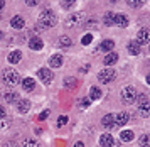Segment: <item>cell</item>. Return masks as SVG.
Segmentation results:
<instances>
[{"mask_svg":"<svg viewBox=\"0 0 150 147\" xmlns=\"http://www.w3.org/2000/svg\"><path fill=\"white\" fill-rule=\"evenodd\" d=\"M56 22H57V17H56V14L52 12V10H44V12H41V15H39V24H41V27H44V29H49V27L56 26Z\"/></svg>","mask_w":150,"mask_h":147,"instance_id":"cell-1","label":"cell"},{"mask_svg":"<svg viewBox=\"0 0 150 147\" xmlns=\"http://www.w3.org/2000/svg\"><path fill=\"white\" fill-rule=\"evenodd\" d=\"M137 100V90L133 86H125L122 90V101L123 103H127V105H130V103H133V101Z\"/></svg>","mask_w":150,"mask_h":147,"instance_id":"cell-2","label":"cell"},{"mask_svg":"<svg viewBox=\"0 0 150 147\" xmlns=\"http://www.w3.org/2000/svg\"><path fill=\"white\" fill-rule=\"evenodd\" d=\"M4 81L7 83L8 86H12V85H15V83H19V73H17L15 69H12V68H8V69L4 71Z\"/></svg>","mask_w":150,"mask_h":147,"instance_id":"cell-3","label":"cell"},{"mask_svg":"<svg viewBox=\"0 0 150 147\" xmlns=\"http://www.w3.org/2000/svg\"><path fill=\"white\" fill-rule=\"evenodd\" d=\"M115 76H116L115 71H113V69H110V68H106V69L100 71V74H98V80H100V83L106 85V83H111V81L115 80Z\"/></svg>","mask_w":150,"mask_h":147,"instance_id":"cell-4","label":"cell"},{"mask_svg":"<svg viewBox=\"0 0 150 147\" xmlns=\"http://www.w3.org/2000/svg\"><path fill=\"white\" fill-rule=\"evenodd\" d=\"M37 76H39V80H41L44 85H51V83H52V78H54V74L51 73V69H46V68H41V69L37 71Z\"/></svg>","mask_w":150,"mask_h":147,"instance_id":"cell-5","label":"cell"},{"mask_svg":"<svg viewBox=\"0 0 150 147\" xmlns=\"http://www.w3.org/2000/svg\"><path fill=\"white\" fill-rule=\"evenodd\" d=\"M150 41V31L149 29H140L137 32V42L138 44H147Z\"/></svg>","mask_w":150,"mask_h":147,"instance_id":"cell-6","label":"cell"},{"mask_svg":"<svg viewBox=\"0 0 150 147\" xmlns=\"http://www.w3.org/2000/svg\"><path fill=\"white\" fill-rule=\"evenodd\" d=\"M128 120H130V115L127 113V112H120V113L115 115V127H122V125H125Z\"/></svg>","mask_w":150,"mask_h":147,"instance_id":"cell-7","label":"cell"},{"mask_svg":"<svg viewBox=\"0 0 150 147\" xmlns=\"http://www.w3.org/2000/svg\"><path fill=\"white\" fill-rule=\"evenodd\" d=\"M113 24L120 27H127L128 26V17L127 15H123V14H115V17H113Z\"/></svg>","mask_w":150,"mask_h":147,"instance_id":"cell-8","label":"cell"},{"mask_svg":"<svg viewBox=\"0 0 150 147\" xmlns=\"http://www.w3.org/2000/svg\"><path fill=\"white\" fill-rule=\"evenodd\" d=\"M113 144H115V139H113V135L103 134L101 137H100V146H101V147H111Z\"/></svg>","mask_w":150,"mask_h":147,"instance_id":"cell-9","label":"cell"},{"mask_svg":"<svg viewBox=\"0 0 150 147\" xmlns=\"http://www.w3.org/2000/svg\"><path fill=\"white\" fill-rule=\"evenodd\" d=\"M29 108H30V101L29 100L21 98V100L17 101V110H19V113H27Z\"/></svg>","mask_w":150,"mask_h":147,"instance_id":"cell-10","label":"cell"},{"mask_svg":"<svg viewBox=\"0 0 150 147\" xmlns=\"http://www.w3.org/2000/svg\"><path fill=\"white\" fill-rule=\"evenodd\" d=\"M101 123H103V127L106 128V130H110V128H113L115 127V117L110 113V115H105L101 118Z\"/></svg>","mask_w":150,"mask_h":147,"instance_id":"cell-11","label":"cell"},{"mask_svg":"<svg viewBox=\"0 0 150 147\" xmlns=\"http://www.w3.org/2000/svg\"><path fill=\"white\" fill-rule=\"evenodd\" d=\"M49 66L51 68H61L62 66V56L61 54H52L49 59Z\"/></svg>","mask_w":150,"mask_h":147,"instance_id":"cell-12","label":"cell"},{"mask_svg":"<svg viewBox=\"0 0 150 147\" xmlns=\"http://www.w3.org/2000/svg\"><path fill=\"white\" fill-rule=\"evenodd\" d=\"M10 26L14 27V29H22V27L25 26V20H24V17H21V15H15V17H12V20H10Z\"/></svg>","mask_w":150,"mask_h":147,"instance_id":"cell-13","label":"cell"},{"mask_svg":"<svg viewBox=\"0 0 150 147\" xmlns=\"http://www.w3.org/2000/svg\"><path fill=\"white\" fill-rule=\"evenodd\" d=\"M22 88H24L25 91H32L35 88V80L34 78H24V80H22Z\"/></svg>","mask_w":150,"mask_h":147,"instance_id":"cell-14","label":"cell"},{"mask_svg":"<svg viewBox=\"0 0 150 147\" xmlns=\"http://www.w3.org/2000/svg\"><path fill=\"white\" fill-rule=\"evenodd\" d=\"M138 112H140V115L142 117H150V101H143V103H140L138 105Z\"/></svg>","mask_w":150,"mask_h":147,"instance_id":"cell-15","label":"cell"},{"mask_svg":"<svg viewBox=\"0 0 150 147\" xmlns=\"http://www.w3.org/2000/svg\"><path fill=\"white\" fill-rule=\"evenodd\" d=\"M116 61H118V54L111 51V53H108L106 56H105V59H103V63H105L106 66H111V64H115Z\"/></svg>","mask_w":150,"mask_h":147,"instance_id":"cell-16","label":"cell"},{"mask_svg":"<svg viewBox=\"0 0 150 147\" xmlns=\"http://www.w3.org/2000/svg\"><path fill=\"white\" fill-rule=\"evenodd\" d=\"M42 46H44V44H42V41L39 39V37H32V39L29 41V47L34 49V51H41Z\"/></svg>","mask_w":150,"mask_h":147,"instance_id":"cell-17","label":"cell"},{"mask_svg":"<svg viewBox=\"0 0 150 147\" xmlns=\"http://www.w3.org/2000/svg\"><path fill=\"white\" fill-rule=\"evenodd\" d=\"M113 46H115V42L111 39H105L101 44H100V49H101V51H106V53H111V51H113Z\"/></svg>","mask_w":150,"mask_h":147,"instance_id":"cell-18","label":"cell"},{"mask_svg":"<svg viewBox=\"0 0 150 147\" xmlns=\"http://www.w3.org/2000/svg\"><path fill=\"white\" fill-rule=\"evenodd\" d=\"M127 49H128V53L132 54V56H135V54L140 53V44H138L137 41H132V42H128Z\"/></svg>","mask_w":150,"mask_h":147,"instance_id":"cell-19","label":"cell"},{"mask_svg":"<svg viewBox=\"0 0 150 147\" xmlns=\"http://www.w3.org/2000/svg\"><path fill=\"white\" fill-rule=\"evenodd\" d=\"M21 59H22V53H21V51H12V53L8 54V61H10L12 64L21 63Z\"/></svg>","mask_w":150,"mask_h":147,"instance_id":"cell-20","label":"cell"},{"mask_svg":"<svg viewBox=\"0 0 150 147\" xmlns=\"http://www.w3.org/2000/svg\"><path fill=\"white\" fill-rule=\"evenodd\" d=\"M101 98V90L98 86H93L89 90V100H100Z\"/></svg>","mask_w":150,"mask_h":147,"instance_id":"cell-21","label":"cell"},{"mask_svg":"<svg viewBox=\"0 0 150 147\" xmlns=\"http://www.w3.org/2000/svg\"><path fill=\"white\" fill-rule=\"evenodd\" d=\"M133 132L132 130H122V134H120V139H122L123 142H130V141H133Z\"/></svg>","mask_w":150,"mask_h":147,"instance_id":"cell-22","label":"cell"},{"mask_svg":"<svg viewBox=\"0 0 150 147\" xmlns=\"http://www.w3.org/2000/svg\"><path fill=\"white\" fill-rule=\"evenodd\" d=\"M79 19H81V15H79V14H74V15H71V17H68V20H66V26H68V27L76 26V24L79 22Z\"/></svg>","mask_w":150,"mask_h":147,"instance_id":"cell-23","label":"cell"},{"mask_svg":"<svg viewBox=\"0 0 150 147\" xmlns=\"http://www.w3.org/2000/svg\"><path fill=\"white\" fill-rule=\"evenodd\" d=\"M71 44H73V42H71V39H69L68 36H62V37H59V46H61L62 49H68Z\"/></svg>","mask_w":150,"mask_h":147,"instance_id":"cell-24","label":"cell"},{"mask_svg":"<svg viewBox=\"0 0 150 147\" xmlns=\"http://www.w3.org/2000/svg\"><path fill=\"white\" fill-rule=\"evenodd\" d=\"M140 146L142 147H150V135H147V134H143V135H140Z\"/></svg>","mask_w":150,"mask_h":147,"instance_id":"cell-25","label":"cell"},{"mask_svg":"<svg viewBox=\"0 0 150 147\" xmlns=\"http://www.w3.org/2000/svg\"><path fill=\"white\" fill-rule=\"evenodd\" d=\"M5 100L8 101V103H14V101H19L21 98L17 96L15 93H12V91H8V93H5Z\"/></svg>","mask_w":150,"mask_h":147,"instance_id":"cell-26","label":"cell"},{"mask_svg":"<svg viewBox=\"0 0 150 147\" xmlns=\"http://www.w3.org/2000/svg\"><path fill=\"white\" fill-rule=\"evenodd\" d=\"M76 83H78V81H76V78H71V76H68V78L64 80V86H66V88H74Z\"/></svg>","mask_w":150,"mask_h":147,"instance_id":"cell-27","label":"cell"},{"mask_svg":"<svg viewBox=\"0 0 150 147\" xmlns=\"http://www.w3.org/2000/svg\"><path fill=\"white\" fill-rule=\"evenodd\" d=\"M113 17H115V15H113L111 12L105 14V20H103V22H105V26H111V24H113Z\"/></svg>","mask_w":150,"mask_h":147,"instance_id":"cell-28","label":"cell"},{"mask_svg":"<svg viewBox=\"0 0 150 147\" xmlns=\"http://www.w3.org/2000/svg\"><path fill=\"white\" fill-rule=\"evenodd\" d=\"M91 41H93V36H91V34H86V36H83L81 44L83 46H88V44H91Z\"/></svg>","mask_w":150,"mask_h":147,"instance_id":"cell-29","label":"cell"},{"mask_svg":"<svg viewBox=\"0 0 150 147\" xmlns=\"http://www.w3.org/2000/svg\"><path fill=\"white\" fill-rule=\"evenodd\" d=\"M24 147H41V144H39V142H35V141H30V139H29V141L24 142Z\"/></svg>","mask_w":150,"mask_h":147,"instance_id":"cell-30","label":"cell"},{"mask_svg":"<svg viewBox=\"0 0 150 147\" xmlns=\"http://www.w3.org/2000/svg\"><path fill=\"white\" fill-rule=\"evenodd\" d=\"M66 123H68V117H66V115H62V117H59V118H57V125H59V127L66 125Z\"/></svg>","mask_w":150,"mask_h":147,"instance_id":"cell-31","label":"cell"},{"mask_svg":"<svg viewBox=\"0 0 150 147\" xmlns=\"http://www.w3.org/2000/svg\"><path fill=\"white\" fill-rule=\"evenodd\" d=\"M49 117V110H44V112H41V115H39V120H44V118H47Z\"/></svg>","mask_w":150,"mask_h":147,"instance_id":"cell-32","label":"cell"},{"mask_svg":"<svg viewBox=\"0 0 150 147\" xmlns=\"http://www.w3.org/2000/svg\"><path fill=\"white\" fill-rule=\"evenodd\" d=\"M88 107H89V100L83 98V101H81V108H88Z\"/></svg>","mask_w":150,"mask_h":147,"instance_id":"cell-33","label":"cell"},{"mask_svg":"<svg viewBox=\"0 0 150 147\" xmlns=\"http://www.w3.org/2000/svg\"><path fill=\"white\" fill-rule=\"evenodd\" d=\"M128 4H130L132 7H138V5H142V2H137V0H130Z\"/></svg>","mask_w":150,"mask_h":147,"instance_id":"cell-34","label":"cell"},{"mask_svg":"<svg viewBox=\"0 0 150 147\" xmlns=\"http://www.w3.org/2000/svg\"><path fill=\"white\" fill-rule=\"evenodd\" d=\"M137 98H138V101H140V103H143V101H147V96H145V95H138V96H137Z\"/></svg>","mask_w":150,"mask_h":147,"instance_id":"cell-35","label":"cell"},{"mask_svg":"<svg viewBox=\"0 0 150 147\" xmlns=\"http://www.w3.org/2000/svg\"><path fill=\"white\" fill-rule=\"evenodd\" d=\"M4 147H19V144H15V142H7Z\"/></svg>","mask_w":150,"mask_h":147,"instance_id":"cell-36","label":"cell"},{"mask_svg":"<svg viewBox=\"0 0 150 147\" xmlns=\"http://www.w3.org/2000/svg\"><path fill=\"white\" fill-rule=\"evenodd\" d=\"M25 4H27L29 7H34V5H37V2H35V0H27Z\"/></svg>","mask_w":150,"mask_h":147,"instance_id":"cell-37","label":"cell"},{"mask_svg":"<svg viewBox=\"0 0 150 147\" xmlns=\"http://www.w3.org/2000/svg\"><path fill=\"white\" fill-rule=\"evenodd\" d=\"M2 117H5V108L4 107H0V118H2Z\"/></svg>","mask_w":150,"mask_h":147,"instance_id":"cell-38","label":"cell"},{"mask_svg":"<svg viewBox=\"0 0 150 147\" xmlns=\"http://www.w3.org/2000/svg\"><path fill=\"white\" fill-rule=\"evenodd\" d=\"M71 5H73V2H66V4H64V5H62V7H64V9H69V7H71Z\"/></svg>","mask_w":150,"mask_h":147,"instance_id":"cell-39","label":"cell"},{"mask_svg":"<svg viewBox=\"0 0 150 147\" xmlns=\"http://www.w3.org/2000/svg\"><path fill=\"white\" fill-rule=\"evenodd\" d=\"M74 147H84V144H83V142H76Z\"/></svg>","mask_w":150,"mask_h":147,"instance_id":"cell-40","label":"cell"},{"mask_svg":"<svg viewBox=\"0 0 150 147\" xmlns=\"http://www.w3.org/2000/svg\"><path fill=\"white\" fill-rule=\"evenodd\" d=\"M4 7H5V2H2V0H0V10H2Z\"/></svg>","mask_w":150,"mask_h":147,"instance_id":"cell-41","label":"cell"},{"mask_svg":"<svg viewBox=\"0 0 150 147\" xmlns=\"http://www.w3.org/2000/svg\"><path fill=\"white\" fill-rule=\"evenodd\" d=\"M147 83H149V85H150V73L147 74Z\"/></svg>","mask_w":150,"mask_h":147,"instance_id":"cell-42","label":"cell"},{"mask_svg":"<svg viewBox=\"0 0 150 147\" xmlns=\"http://www.w3.org/2000/svg\"><path fill=\"white\" fill-rule=\"evenodd\" d=\"M4 39V32H2V31H0V41Z\"/></svg>","mask_w":150,"mask_h":147,"instance_id":"cell-43","label":"cell"}]
</instances>
